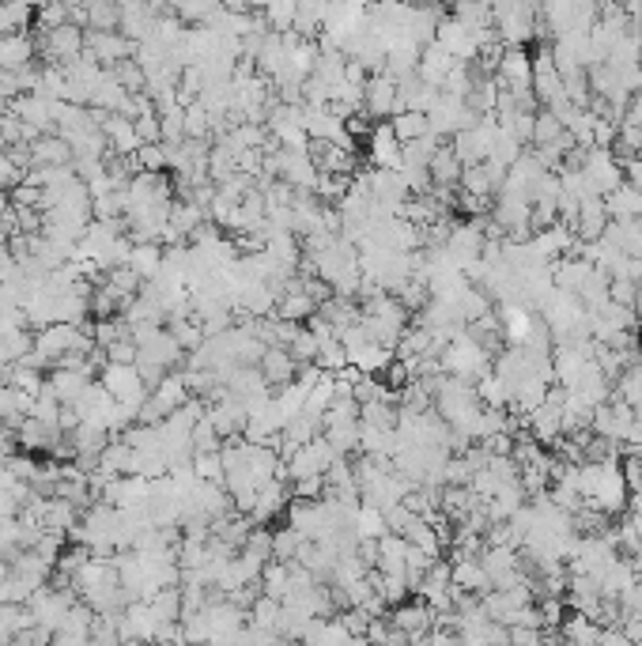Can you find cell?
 Here are the masks:
<instances>
[{
  "mask_svg": "<svg viewBox=\"0 0 642 646\" xmlns=\"http://www.w3.org/2000/svg\"><path fill=\"white\" fill-rule=\"evenodd\" d=\"M299 544H303V533H299L295 526L272 529V560L291 563L295 560V552H299Z\"/></svg>",
  "mask_w": 642,
  "mask_h": 646,
  "instance_id": "cell-40",
  "label": "cell"
},
{
  "mask_svg": "<svg viewBox=\"0 0 642 646\" xmlns=\"http://www.w3.org/2000/svg\"><path fill=\"white\" fill-rule=\"evenodd\" d=\"M0 148H8V140H4V133H0Z\"/></svg>",
  "mask_w": 642,
  "mask_h": 646,
  "instance_id": "cell-56",
  "label": "cell"
},
{
  "mask_svg": "<svg viewBox=\"0 0 642 646\" xmlns=\"http://www.w3.org/2000/svg\"><path fill=\"white\" fill-rule=\"evenodd\" d=\"M167 329H170V337L178 340L186 352H193V348H201V340H204V325L193 318V314H170V322H167Z\"/></svg>",
  "mask_w": 642,
  "mask_h": 646,
  "instance_id": "cell-33",
  "label": "cell"
},
{
  "mask_svg": "<svg viewBox=\"0 0 642 646\" xmlns=\"http://www.w3.org/2000/svg\"><path fill=\"white\" fill-rule=\"evenodd\" d=\"M136 352H140V348H136L133 333L114 340V344H106V359H110V363H136Z\"/></svg>",
  "mask_w": 642,
  "mask_h": 646,
  "instance_id": "cell-48",
  "label": "cell"
},
{
  "mask_svg": "<svg viewBox=\"0 0 642 646\" xmlns=\"http://www.w3.org/2000/svg\"><path fill=\"white\" fill-rule=\"evenodd\" d=\"M133 167L136 170H170V152L163 140H144L133 152Z\"/></svg>",
  "mask_w": 642,
  "mask_h": 646,
  "instance_id": "cell-37",
  "label": "cell"
},
{
  "mask_svg": "<svg viewBox=\"0 0 642 646\" xmlns=\"http://www.w3.org/2000/svg\"><path fill=\"white\" fill-rule=\"evenodd\" d=\"M473 480V469L465 458H450L446 461V484H469Z\"/></svg>",
  "mask_w": 642,
  "mask_h": 646,
  "instance_id": "cell-51",
  "label": "cell"
},
{
  "mask_svg": "<svg viewBox=\"0 0 642 646\" xmlns=\"http://www.w3.org/2000/svg\"><path fill=\"white\" fill-rule=\"evenodd\" d=\"M609 204L601 193H590V197H582L578 204V220H575V235L582 242H597V238L605 235V227H609Z\"/></svg>",
  "mask_w": 642,
  "mask_h": 646,
  "instance_id": "cell-14",
  "label": "cell"
},
{
  "mask_svg": "<svg viewBox=\"0 0 642 646\" xmlns=\"http://www.w3.org/2000/svg\"><path fill=\"white\" fill-rule=\"evenodd\" d=\"M212 133V110L204 106L201 99L186 102V136L189 140H208Z\"/></svg>",
  "mask_w": 642,
  "mask_h": 646,
  "instance_id": "cell-39",
  "label": "cell"
},
{
  "mask_svg": "<svg viewBox=\"0 0 642 646\" xmlns=\"http://www.w3.org/2000/svg\"><path fill=\"white\" fill-rule=\"evenodd\" d=\"M257 367H261V374H265V382H269L272 390L299 378V359L291 356V348H284V344H269Z\"/></svg>",
  "mask_w": 642,
  "mask_h": 646,
  "instance_id": "cell-16",
  "label": "cell"
},
{
  "mask_svg": "<svg viewBox=\"0 0 642 646\" xmlns=\"http://www.w3.org/2000/svg\"><path fill=\"white\" fill-rule=\"evenodd\" d=\"M450 582L469 590V594H488L491 590V575L484 571L480 556H454L450 560Z\"/></svg>",
  "mask_w": 642,
  "mask_h": 646,
  "instance_id": "cell-20",
  "label": "cell"
},
{
  "mask_svg": "<svg viewBox=\"0 0 642 646\" xmlns=\"http://www.w3.org/2000/svg\"><path fill=\"white\" fill-rule=\"evenodd\" d=\"M627 560H631V567H635V575L642 578V552H635V556H627Z\"/></svg>",
  "mask_w": 642,
  "mask_h": 646,
  "instance_id": "cell-54",
  "label": "cell"
},
{
  "mask_svg": "<svg viewBox=\"0 0 642 646\" xmlns=\"http://www.w3.org/2000/svg\"><path fill=\"white\" fill-rule=\"evenodd\" d=\"M68 163H72V144L57 129L31 140V167H68Z\"/></svg>",
  "mask_w": 642,
  "mask_h": 646,
  "instance_id": "cell-18",
  "label": "cell"
},
{
  "mask_svg": "<svg viewBox=\"0 0 642 646\" xmlns=\"http://www.w3.org/2000/svg\"><path fill=\"white\" fill-rule=\"evenodd\" d=\"M582 174H586V182H590L593 193H601V197H605L609 189H616L620 182H624V163L616 159L612 148L593 144V148L582 152Z\"/></svg>",
  "mask_w": 642,
  "mask_h": 646,
  "instance_id": "cell-3",
  "label": "cell"
},
{
  "mask_svg": "<svg viewBox=\"0 0 642 646\" xmlns=\"http://www.w3.org/2000/svg\"><path fill=\"white\" fill-rule=\"evenodd\" d=\"M76 590H61V586H53V582H46V586H38L31 594V616L34 624H42V628L57 631L61 628V620L68 616V609H72V601H76Z\"/></svg>",
  "mask_w": 642,
  "mask_h": 646,
  "instance_id": "cell-4",
  "label": "cell"
},
{
  "mask_svg": "<svg viewBox=\"0 0 642 646\" xmlns=\"http://www.w3.org/2000/svg\"><path fill=\"white\" fill-rule=\"evenodd\" d=\"M8 204H12V197H4V189H0V212H4Z\"/></svg>",
  "mask_w": 642,
  "mask_h": 646,
  "instance_id": "cell-55",
  "label": "cell"
},
{
  "mask_svg": "<svg viewBox=\"0 0 642 646\" xmlns=\"http://www.w3.org/2000/svg\"><path fill=\"white\" fill-rule=\"evenodd\" d=\"M110 76L118 80L129 95H136V91H144V84H148V72L136 65V57H125V61H118V65L110 68Z\"/></svg>",
  "mask_w": 642,
  "mask_h": 646,
  "instance_id": "cell-41",
  "label": "cell"
},
{
  "mask_svg": "<svg viewBox=\"0 0 642 646\" xmlns=\"http://www.w3.org/2000/svg\"><path fill=\"white\" fill-rule=\"evenodd\" d=\"M461 159L454 155L450 144H439V152L431 155V182L435 186H457L461 182Z\"/></svg>",
  "mask_w": 642,
  "mask_h": 646,
  "instance_id": "cell-29",
  "label": "cell"
},
{
  "mask_svg": "<svg viewBox=\"0 0 642 646\" xmlns=\"http://www.w3.org/2000/svg\"><path fill=\"white\" fill-rule=\"evenodd\" d=\"M624 163V178L635 189H642V155H631V159H620Z\"/></svg>",
  "mask_w": 642,
  "mask_h": 646,
  "instance_id": "cell-53",
  "label": "cell"
},
{
  "mask_svg": "<svg viewBox=\"0 0 642 646\" xmlns=\"http://www.w3.org/2000/svg\"><path fill=\"white\" fill-rule=\"evenodd\" d=\"M38 46H42V53H46V61L65 65V61H72V57H80V53L87 50V31L84 27H76V23H61V27L42 31Z\"/></svg>",
  "mask_w": 642,
  "mask_h": 646,
  "instance_id": "cell-6",
  "label": "cell"
},
{
  "mask_svg": "<svg viewBox=\"0 0 642 646\" xmlns=\"http://www.w3.org/2000/svg\"><path fill=\"white\" fill-rule=\"evenodd\" d=\"M306 152L314 159V167L318 170H329V174H355V152L352 148H340L333 140H321V136H310V144H306Z\"/></svg>",
  "mask_w": 642,
  "mask_h": 646,
  "instance_id": "cell-13",
  "label": "cell"
},
{
  "mask_svg": "<svg viewBox=\"0 0 642 646\" xmlns=\"http://www.w3.org/2000/svg\"><path fill=\"white\" fill-rule=\"evenodd\" d=\"M389 125H393V133H397V140H401V144H405V140H416V136L431 133V121H427V114H423V110H397V114L389 118Z\"/></svg>",
  "mask_w": 642,
  "mask_h": 646,
  "instance_id": "cell-32",
  "label": "cell"
},
{
  "mask_svg": "<svg viewBox=\"0 0 642 646\" xmlns=\"http://www.w3.org/2000/svg\"><path fill=\"white\" fill-rule=\"evenodd\" d=\"M605 204H609L612 220H642V189H635L627 178L605 193Z\"/></svg>",
  "mask_w": 642,
  "mask_h": 646,
  "instance_id": "cell-25",
  "label": "cell"
},
{
  "mask_svg": "<svg viewBox=\"0 0 642 646\" xmlns=\"http://www.w3.org/2000/svg\"><path fill=\"white\" fill-rule=\"evenodd\" d=\"M102 133L110 140V152L114 155H133L140 148V133H136V121L125 118V114H106L102 118Z\"/></svg>",
  "mask_w": 642,
  "mask_h": 646,
  "instance_id": "cell-23",
  "label": "cell"
},
{
  "mask_svg": "<svg viewBox=\"0 0 642 646\" xmlns=\"http://www.w3.org/2000/svg\"><path fill=\"white\" fill-rule=\"evenodd\" d=\"M16 435H19V446H23L27 454H50L61 431L50 424H42V420H34V416H23L16 424Z\"/></svg>",
  "mask_w": 642,
  "mask_h": 646,
  "instance_id": "cell-24",
  "label": "cell"
},
{
  "mask_svg": "<svg viewBox=\"0 0 642 646\" xmlns=\"http://www.w3.org/2000/svg\"><path fill=\"white\" fill-rule=\"evenodd\" d=\"M125 265H129L140 280L159 276V269H163V242H133V250H129V261H125Z\"/></svg>",
  "mask_w": 642,
  "mask_h": 646,
  "instance_id": "cell-27",
  "label": "cell"
},
{
  "mask_svg": "<svg viewBox=\"0 0 642 646\" xmlns=\"http://www.w3.org/2000/svg\"><path fill=\"white\" fill-rule=\"evenodd\" d=\"M193 469L201 480H220L223 484V454L220 450H193Z\"/></svg>",
  "mask_w": 642,
  "mask_h": 646,
  "instance_id": "cell-45",
  "label": "cell"
},
{
  "mask_svg": "<svg viewBox=\"0 0 642 646\" xmlns=\"http://www.w3.org/2000/svg\"><path fill=\"white\" fill-rule=\"evenodd\" d=\"M38 57V38L27 31L0 34V68H23Z\"/></svg>",
  "mask_w": 642,
  "mask_h": 646,
  "instance_id": "cell-21",
  "label": "cell"
},
{
  "mask_svg": "<svg viewBox=\"0 0 642 646\" xmlns=\"http://www.w3.org/2000/svg\"><path fill=\"white\" fill-rule=\"evenodd\" d=\"M559 639H571V643H601V624L586 616V612H575L559 624Z\"/></svg>",
  "mask_w": 642,
  "mask_h": 646,
  "instance_id": "cell-31",
  "label": "cell"
},
{
  "mask_svg": "<svg viewBox=\"0 0 642 646\" xmlns=\"http://www.w3.org/2000/svg\"><path fill=\"white\" fill-rule=\"evenodd\" d=\"M99 382L106 390L114 393L118 401H129V405H144V397H148V386H144V378L136 371V363H110L106 359V367L99 371Z\"/></svg>",
  "mask_w": 642,
  "mask_h": 646,
  "instance_id": "cell-5",
  "label": "cell"
},
{
  "mask_svg": "<svg viewBox=\"0 0 642 646\" xmlns=\"http://www.w3.org/2000/svg\"><path fill=\"white\" fill-rule=\"evenodd\" d=\"M318 333H314V329H310V325H299V333H295V337H291V356L299 359V363H314V356H318Z\"/></svg>",
  "mask_w": 642,
  "mask_h": 646,
  "instance_id": "cell-44",
  "label": "cell"
},
{
  "mask_svg": "<svg viewBox=\"0 0 642 646\" xmlns=\"http://www.w3.org/2000/svg\"><path fill=\"white\" fill-rule=\"evenodd\" d=\"M593 272V261H586V257L578 254H563L552 261V284H556L559 291H582V284L590 280Z\"/></svg>",
  "mask_w": 642,
  "mask_h": 646,
  "instance_id": "cell-22",
  "label": "cell"
},
{
  "mask_svg": "<svg viewBox=\"0 0 642 646\" xmlns=\"http://www.w3.org/2000/svg\"><path fill=\"white\" fill-rule=\"evenodd\" d=\"M23 174H27V170L8 155V148H0V189H12L16 182H23Z\"/></svg>",
  "mask_w": 642,
  "mask_h": 646,
  "instance_id": "cell-49",
  "label": "cell"
},
{
  "mask_svg": "<svg viewBox=\"0 0 642 646\" xmlns=\"http://www.w3.org/2000/svg\"><path fill=\"white\" fill-rule=\"evenodd\" d=\"M87 16H91V27H95V31H121V4L118 0H99V4H91V8H87Z\"/></svg>",
  "mask_w": 642,
  "mask_h": 646,
  "instance_id": "cell-42",
  "label": "cell"
},
{
  "mask_svg": "<svg viewBox=\"0 0 642 646\" xmlns=\"http://www.w3.org/2000/svg\"><path fill=\"white\" fill-rule=\"evenodd\" d=\"M235 170H238V155L231 152L227 144H220V140H216V144L208 148V178L220 186V182H227Z\"/></svg>",
  "mask_w": 642,
  "mask_h": 646,
  "instance_id": "cell-35",
  "label": "cell"
},
{
  "mask_svg": "<svg viewBox=\"0 0 642 646\" xmlns=\"http://www.w3.org/2000/svg\"><path fill=\"white\" fill-rule=\"evenodd\" d=\"M533 95H537V102H544V106L567 99L563 72H559V65L552 61V50H548V46L533 53Z\"/></svg>",
  "mask_w": 642,
  "mask_h": 646,
  "instance_id": "cell-8",
  "label": "cell"
},
{
  "mask_svg": "<svg viewBox=\"0 0 642 646\" xmlns=\"http://www.w3.org/2000/svg\"><path fill=\"white\" fill-rule=\"evenodd\" d=\"M476 393H480V401L491 408H507L510 405V382L503 374L488 371L484 378H476Z\"/></svg>",
  "mask_w": 642,
  "mask_h": 646,
  "instance_id": "cell-34",
  "label": "cell"
},
{
  "mask_svg": "<svg viewBox=\"0 0 642 646\" xmlns=\"http://www.w3.org/2000/svg\"><path fill=\"white\" fill-rule=\"evenodd\" d=\"M61 23H68L65 0H50V4L34 8V27H38V31H50V27H61Z\"/></svg>",
  "mask_w": 642,
  "mask_h": 646,
  "instance_id": "cell-46",
  "label": "cell"
},
{
  "mask_svg": "<svg viewBox=\"0 0 642 646\" xmlns=\"http://www.w3.org/2000/svg\"><path fill=\"white\" fill-rule=\"evenodd\" d=\"M91 624H95V609L87 605L84 597H76L72 601V609H68V616L61 620V628L53 631V639L57 643H91Z\"/></svg>",
  "mask_w": 642,
  "mask_h": 646,
  "instance_id": "cell-17",
  "label": "cell"
},
{
  "mask_svg": "<svg viewBox=\"0 0 642 646\" xmlns=\"http://www.w3.org/2000/svg\"><path fill=\"white\" fill-rule=\"evenodd\" d=\"M454 65H457V61H454V57H450L446 50H442L439 42H427V46L420 50V65H416V72H420L427 84L442 87V80H446V72H450Z\"/></svg>",
  "mask_w": 642,
  "mask_h": 646,
  "instance_id": "cell-26",
  "label": "cell"
},
{
  "mask_svg": "<svg viewBox=\"0 0 642 646\" xmlns=\"http://www.w3.org/2000/svg\"><path fill=\"white\" fill-rule=\"evenodd\" d=\"M95 378H99V374L91 371V367H61V363H57V367H50V378H46V382H50V390L57 393L61 401H76Z\"/></svg>",
  "mask_w": 642,
  "mask_h": 646,
  "instance_id": "cell-19",
  "label": "cell"
},
{
  "mask_svg": "<svg viewBox=\"0 0 642 646\" xmlns=\"http://www.w3.org/2000/svg\"><path fill=\"white\" fill-rule=\"evenodd\" d=\"M556 136H563V121L544 106V110H537V118H533V148H541V144H552Z\"/></svg>",
  "mask_w": 642,
  "mask_h": 646,
  "instance_id": "cell-43",
  "label": "cell"
},
{
  "mask_svg": "<svg viewBox=\"0 0 642 646\" xmlns=\"http://www.w3.org/2000/svg\"><path fill=\"white\" fill-rule=\"evenodd\" d=\"M389 620L405 631L412 643H423V639H427V631H431V624H435V609H431L420 594H412L408 601L393 605V616H389Z\"/></svg>",
  "mask_w": 642,
  "mask_h": 646,
  "instance_id": "cell-9",
  "label": "cell"
},
{
  "mask_svg": "<svg viewBox=\"0 0 642 646\" xmlns=\"http://www.w3.org/2000/svg\"><path fill=\"white\" fill-rule=\"evenodd\" d=\"M439 359H442V371L457 374V378H469V382L484 378L491 371V363H495V356H491L480 340L469 337V333H457V337L446 340Z\"/></svg>",
  "mask_w": 642,
  "mask_h": 646,
  "instance_id": "cell-1",
  "label": "cell"
},
{
  "mask_svg": "<svg viewBox=\"0 0 642 646\" xmlns=\"http://www.w3.org/2000/svg\"><path fill=\"white\" fill-rule=\"evenodd\" d=\"M314 363H318L321 371H329V374H337V371H344L348 367V348H344V340L333 333V337H325L318 344V356H314Z\"/></svg>",
  "mask_w": 642,
  "mask_h": 646,
  "instance_id": "cell-36",
  "label": "cell"
},
{
  "mask_svg": "<svg viewBox=\"0 0 642 646\" xmlns=\"http://www.w3.org/2000/svg\"><path fill=\"white\" fill-rule=\"evenodd\" d=\"M435 42H439L442 50L450 53L454 61H476V53H480V42H476V34L465 27V23H457L454 16L442 19L439 31H435Z\"/></svg>",
  "mask_w": 642,
  "mask_h": 646,
  "instance_id": "cell-11",
  "label": "cell"
},
{
  "mask_svg": "<svg viewBox=\"0 0 642 646\" xmlns=\"http://www.w3.org/2000/svg\"><path fill=\"white\" fill-rule=\"evenodd\" d=\"M337 458L340 454L333 450V442L325 439V435H314V439L303 442V446H295L288 458H284V473H288V480L325 476L329 469H333V461Z\"/></svg>",
  "mask_w": 642,
  "mask_h": 646,
  "instance_id": "cell-2",
  "label": "cell"
},
{
  "mask_svg": "<svg viewBox=\"0 0 642 646\" xmlns=\"http://www.w3.org/2000/svg\"><path fill=\"white\" fill-rule=\"evenodd\" d=\"M620 609L631 612V616H642V578L627 590L624 597H620Z\"/></svg>",
  "mask_w": 642,
  "mask_h": 646,
  "instance_id": "cell-52",
  "label": "cell"
},
{
  "mask_svg": "<svg viewBox=\"0 0 642 646\" xmlns=\"http://www.w3.org/2000/svg\"><path fill=\"white\" fill-rule=\"evenodd\" d=\"M363 110L374 121H389L397 114V80L389 76L386 68L367 76V91H363Z\"/></svg>",
  "mask_w": 642,
  "mask_h": 646,
  "instance_id": "cell-10",
  "label": "cell"
},
{
  "mask_svg": "<svg viewBox=\"0 0 642 646\" xmlns=\"http://www.w3.org/2000/svg\"><path fill=\"white\" fill-rule=\"evenodd\" d=\"M495 80L507 91H533V53L525 46H507L495 65Z\"/></svg>",
  "mask_w": 642,
  "mask_h": 646,
  "instance_id": "cell-7",
  "label": "cell"
},
{
  "mask_svg": "<svg viewBox=\"0 0 642 646\" xmlns=\"http://www.w3.org/2000/svg\"><path fill=\"white\" fill-rule=\"evenodd\" d=\"M321 495H325V476L291 480V499H321Z\"/></svg>",
  "mask_w": 642,
  "mask_h": 646,
  "instance_id": "cell-47",
  "label": "cell"
},
{
  "mask_svg": "<svg viewBox=\"0 0 642 646\" xmlns=\"http://www.w3.org/2000/svg\"><path fill=\"white\" fill-rule=\"evenodd\" d=\"M152 397H155V401H159L163 408H167V416H170L174 408L186 405L193 393H189V386H186V374H182V371H167L163 378H159V386L152 390Z\"/></svg>",
  "mask_w": 642,
  "mask_h": 646,
  "instance_id": "cell-28",
  "label": "cell"
},
{
  "mask_svg": "<svg viewBox=\"0 0 642 646\" xmlns=\"http://www.w3.org/2000/svg\"><path fill=\"white\" fill-rule=\"evenodd\" d=\"M318 310V303L306 295L303 288H291V291H284L280 299H276V310L272 314H280V318H291V322H306L310 314Z\"/></svg>",
  "mask_w": 642,
  "mask_h": 646,
  "instance_id": "cell-30",
  "label": "cell"
},
{
  "mask_svg": "<svg viewBox=\"0 0 642 646\" xmlns=\"http://www.w3.org/2000/svg\"><path fill=\"white\" fill-rule=\"evenodd\" d=\"M288 582H291V563L284 560H269L265 563V571H261V590L272 597H288Z\"/></svg>",
  "mask_w": 642,
  "mask_h": 646,
  "instance_id": "cell-38",
  "label": "cell"
},
{
  "mask_svg": "<svg viewBox=\"0 0 642 646\" xmlns=\"http://www.w3.org/2000/svg\"><path fill=\"white\" fill-rule=\"evenodd\" d=\"M87 50L95 53L106 68H114L118 61L133 57L136 42L133 38H125L121 31H95V27H87Z\"/></svg>",
  "mask_w": 642,
  "mask_h": 646,
  "instance_id": "cell-12",
  "label": "cell"
},
{
  "mask_svg": "<svg viewBox=\"0 0 642 646\" xmlns=\"http://www.w3.org/2000/svg\"><path fill=\"white\" fill-rule=\"evenodd\" d=\"M367 155H371L374 167L401 170V140H397L389 121H374L371 136H367Z\"/></svg>",
  "mask_w": 642,
  "mask_h": 646,
  "instance_id": "cell-15",
  "label": "cell"
},
{
  "mask_svg": "<svg viewBox=\"0 0 642 646\" xmlns=\"http://www.w3.org/2000/svg\"><path fill=\"white\" fill-rule=\"evenodd\" d=\"M136 121V133H140V144L144 140H163V129H159V110H144Z\"/></svg>",
  "mask_w": 642,
  "mask_h": 646,
  "instance_id": "cell-50",
  "label": "cell"
}]
</instances>
